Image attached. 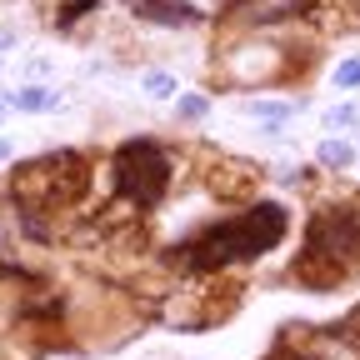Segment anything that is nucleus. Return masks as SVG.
Masks as SVG:
<instances>
[{
	"label": "nucleus",
	"instance_id": "1",
	"mask_svg": "<svg viewBox=\"0 0 360 360\" xmlns=\"http://www.w3.org/2000/svg\"><path fill=\"white\" fill-rule=\"evenodd\" d=\"M285 225H290V220H285V205L260 200V205H250L245 215H231V220H220V225H205L200 236H191L186 245H175V250H170V265L191 270V276H210V270L255 260V255H265L270 245H281Z\"/></svg>",
	"mask_w": 360,
	"mask_h": 360
},
{
	"label": "nucleus",
	"instance_id": "2",
	"mask_svg": "<svg viewBox=\"0 0 360 360\" xmlns=\"http://www.w3.org/2000/svg\"><path fill=\"white\" fill-rule=\"evenodd\" d=\"M85 191H90V160H85L80 150L35 155V160L15 165V175H11V200L20 205V215H56V210H70Z\"/></svg>",
	"mask_w": 360,
	"mask_h": 360
},
{
	"label": "nucleus",
	"instance_id": "3",
	"mask_svg": "<svg viewBox=\"0 0 360 360\" xmlns=\"http://www.w3.org/2000/svg\"><path fill=\"white\" fill-rule=\"evenodd\" d=\"M355 255H360V215L355 210H321V215H310L305 255L295 260V281L330 290L350 276Z\"/></svg>",
	"mask_w": 360,
	"mask_h": 360
},
{
	"label": "nucleus",
	"instance_id": "4",
	"mask_svg": "<svg viewBox=\"0 0 360 360\" xmlns=\"http://www.w3.org/2000/svg\"><path fill=\"white\" fill-rule=\"evenodd\" d=\"M110 175H115V195H120L125 205L150 210V205H160V195L170 191V155H165V146H155V141H125V146L115 150Z\"/></svg>",
	"mask_w": 360,
	"mask_h": 360
},
{
	"label": "nucleus",
	"instance_id": "5",
	"mask_svg": "<svg viewBox=\"0 0 360 360\" xmlns=\"http://www.w3.org/2000/svg\"><path fill=\"white\" fill-rule=\"evenodd\" d=\"M120 6L141 20H155V25H195L200 20V11L191 0H120Z\"/></svg>",
	"mask_w": 360,
	"mask_h": 360
},
{
	"label": "nucleus",
	"instance_id": "6",
	"mask_svg": "<svg viewBox=\"0 0 360 360\" xmlns=\"http://www.w3.org/2000/svg\"><path fill=\"white\" fill-rule=\"evenodd\" d=\"M11 105H15V110H56L60 96H56V90H45V85H25V90H15V96H11Z\"/></svg>",
	"mask_w": 360,
	"mask_h": 360
},
{
	"label": "nucleus",
	"instance_id": "7",
	"mask_svg": "<svg viewBox=\"0 0 360 360\" xmlns=\"http://www.w3.org/2000/svg\"><path fill=\"white\" fill-rule=\"evenodd\" d=\"M315 155H321V165H330V170H345V165L355 160V150H350L345 141H321V150H315Z\"/></svg>",
	"mask_w": 360,
	"mask_h": 360
},
{
	"label": "nucleus",
	"instance_id": "8",
	"mask_svg": "<svg viewBox=\"0 0 360 360\" xmlns=\"http://www.w3.org/2000/svg\"><path fill=\"white\" fill-rule=\"evenodd\" d=\"M96 6H101V0H65V6H60V15H56V25L65 30V25H75L85 11H96Z\"/></svg>",
	"mask_w": 360,
	"mask_h": 360
},
{
	"label": "nucleus",
	"instance_id": "9",
	"mask_svg": "<svg viewBox=\"0 0 360 360\" xmlns=\"http://www.w3.org/2000/svg\"><path fill=\"white\" fill-rule=\"evenodd\" d=\"M146 96H155V101L175 96V75H165V70H150V75H146Z\"/></svg>",
	"mask_w": 360,
	"mask_h": 360
},
{
	"label": "nucleus",
	"instance_id": "10",
	"mask_svg": "<svg viewBox=\"0 0 360 360\" xmlns=\"http://www.w3.org/2000/svg\"><path fill=\"white\" fill-rule=\"evenodd\" d=\"M326 125H330V130H345V125H360V105H335V110L326 115Z\"/></svg>",
	"mask_w": 360,
	"mask_h": 360
},
{
	"label": "nucleus",
	"instance_id": "11",
	"mask_svg": "<svg viewBox=\"0 0 360 360\" xmlns=\"http://www.w3.org/2000/svg\"><path fill=\"white\" fill-rule=\"evenodd\" d=\"M250 115H260V120H285V115H290V105H265V101H255V105H250Z\"/></svg>",
	"mask_w": 360,
	"mask_h": 360
},
{
	"label": "nucleus",
	"instance_id": "12",
	"mask_svg": "<svg viewBox=\"0 0 360 360\" xmlns=\"http://www.w3.org/2000/svg\"><path fill=\"white\" fill-rule=\"evenodd\" d=\"M335 85H345V90H350V85H360V60H345V65L335 70Z\"/></svg>",
	"mask_w": 360,
	"mask_h": 360
},
{
	"label": "nucleus",
	"instance_id": "13",
	"mask_svg": "<svg viewBox=\"0 0 360 360\" xmlns=\"http://www.w3.org/2000/svg\"><path fill=\"white\" fill-rule=\"evenodd\" d=\"M180 115H186V120H200V115H205V101H200V96H186V101H180Z\"/></svg>",
	"mask_w": 360,
	"mask_h": 360
},
{
	"label": "nucleus",
	"instance_id": "14",
	"mask_svg": "<svg viewBox=\"0 0 360 360\" xmlns=\"http://www.w3.org/2000/svg\"><path fill=\"white\" fill-rule=\"evenodd\" d=\"M270 360H315V355H305V350H276Z\"/></svg>",
	"mask_w": 360,
	"mask_h": 360
},
{
	"label": "nucleus",
	"instance_id": "15",
	"mask_svg": "<svg viewBox=\"0 0 360 360\" xmlns=\"http://www.w3.org/2000/svg\"><path fill=\"white\" fill-rule=\"evenodd\" d=\"M340 11H345V15H350V20L360 25V0H340Z\"/></svg>",
	"mask_w": 360,
	"mask_h": 360
},
{
	"label": "nucleus",
	"instance_id": "16",
	"mask_svg": "<svg viewBox=\"0 0 360 360\" xmlns=\"http://www.w3.org/2000/svg\"><path fill=\"white\" fill-rule=\"evenodd\" d=\"M6 155H11V146H6V141H0V160H6Z\"/></svg>",
	"mask_w": 360,
	"mask_h": 360
}]
</instances>
